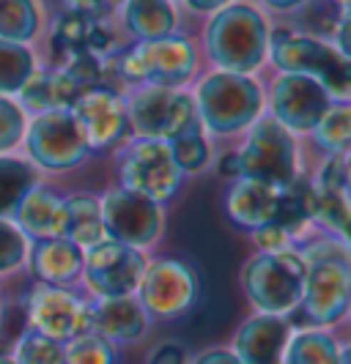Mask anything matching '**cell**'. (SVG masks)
<instances>
[{
  "label": "cell",
  "instance_id": "6da1fadb",
  "mask_svg": "<svg viewBox=\"0 0 351 364\" xmlns=\"http://www.w3.org/2000/svg\"><path fill=\"white\" fill-rule=\"evenodd\" d=\"M269 14L256 0H231L206 17L204 53L220 72L256 74L269 63Z\"/></svg>",
  "mask_w": 351,
  "mask_h": 364
},
{
  "label": "cell",
  "instance_id": "7a4b0ae2",
  "mask_svg": "<svg viewBox=\"0 0 351 364\" xmlns=\"http://www.w3.org/2000/svg\"><path fill=\"white\" fill-rule=\"evenodd\" d=\"M302 257L308 263L299 312L313 326H332L351 301V255L337 236L305 244Z\"/></svg>",
  "mask_w": 351,
  "mask_h": 364
},
{
  "label": "cell",
  "instance_id": "3957f363",
  "mask_svg": "<svg viewBox=\"0 0 351 364\" xmlns=\"http://www.w3.org/2000/svg\"><path fill=\"white\" fill-rule=\"evenodd\" d=\"M195 109L206 134L231 137L253 127L263 112V88L253 74H234L211 69L206 72L195 91Z\"/></svg>",
  "mask_w": 351,
  "mask_h": 364
},
{
  "label": "cell",
  "instance_id": "277c9868",
  "mask_svg": "<svg viewBox=\"0 0 351 364\" xmlns=\"http://www.w3.org/2000/svg\"><path fill=\"white\" fill-rule=\"evenodd\" d=\"M269 63L278 72L313 77L327 88L332 102H351V60L337 53L330 38L302 33L288 25H272Z\"/></svg>",
  "mask_w": 351,
  "mask_h": 364
},
{
  "label": "cell",
  "instance_id": "5b68a950",
  "mask_svg": "<svg viewBox=\"0 0 351 364\" xmlns=\"http://www.w3.org/2000/svg\"><path fill=\"white\" fill-rule=\"evenodd\" d=\"M118 72L132 85L184 88L198 72V47L184 33L137 41L118 58Z\"/></svg>",
  "mask_w": 351,
  "mask_h": 364
},
{
  "label": "cell",
  "instance_id": "8992f818",
  "mask_svg": "<svg viewBox=\"0 0 351 364\" xmlns=\"http://www.w3.org/2000/svg\"><path fill=\"white\" fill-rule=\"evenodd\" d=\"M308 263L302 252H258L241 269V288L258 312L285 315L299 307Z\"/></svg>",
  "mask_w": 351,
  "mask_h": 364
},
{
  "label": "cell",
  "instance_id": "52a82bcc",
  "mask_svg": "<svg viewBox=\"0 0 351 364\" xmlns=\"http://www.w3.org/2000/svg\"><path fill=\"white\" fill-rule=\"evenodd\" d=\"M239 162L241 176L285 189L299 176L296 134L278 124L272 115H261L247 129V137L239 148Z\"/></svg>",
  "mask_w": 351,
  "mask_h": 364
},
{
  "label": "cell",
  "instance_id": "ba28073f",
  "mask_svg": "<svg viewBox=\"0 0 351 364\" xmlns=\"http://www.w3.org/2000/svg\"><path fill=\"white\" fill-rule=\"evenodd\" d=\"M127 112L135 137H154L167 143L201 124L195 99L184 88L137 85L127 99Z\"/></svg>",
  "mask_w": 351,
  "mask_h": 364
},
{
  "label": "cell",
  "instance_id": "9c48e42d",
  "mask_svg": "<svg viewBox=\"0 0 351 364\" xmlns=\"http://www.w3.org/2000/svg\"><path fill=\"white\" fill-rule=\"evenodd\" d=\"M118 176H121V186L157 203L170 200L184 178L170 143L154 140V137H135L121 148Z\"/></svg>",
  "mask_w": 351,
  "mask_h": 364
},
{
  "label": "cell",
  "instance_id": "30bf717a",
  "mask_svg": "<svg viewBox=\"0 0 351 364\" xmlns=\"http://www.w3.org/2000/svg\"><path fill=\"white\" fill-rule=\"evenodd\" d=\"M25 148L38 167L53 170V173L72 170L85 162V156L91 154L83 129L74 121L72 109L38 112L33 124L25 129Z\"/></svg>",
  "mask_w": 351,
  "mask_h": 364
},
{
  "label": "cell",
  "instance_id": "8fae6325",
  "mask_svg": "<svg viewBox=\"0 0 351 364\" xmlns=\"http://www.w3.org/2000/svg\"><path fill=\"white\" fill-rule=\"evenodd\" d=\"M99 205H102L105 236L112 241H121L135 250H146L162 236L165 228L162 203L137 195L127 186H115L105 192Z\"/></svg>",
  "mask_w": 351,
  "mask_h": 364
},
{
  "label": "cell",
  "instance_id": "7c38bea8",
  "mask_svg": "<svg viewBox=\"0 0 351 364\" xmlns=\"http://www.w3.org/2000/svg\"><path fill=\"white\" fill-rule=\"evenodd\" d=\"M198 299L195 269L179 257H162L148 263L137 285V301L151 318L173 321L184 315Z\"/></svg>",
  "mask_w": 351,
  "mask_h": 364
},
{
  "label": "cell",
  "instance_id": "4fadbf2b",
  "mask_svg": "<svg viewBox=\"0 0 351 364\" xmlns=\"http://www.w3.org/2000/svg\"><path fill=\"white\" fill-rule=\"evenodd\" d=\"M269 115L283 124L291 134H310L321 115L332 105V96L313 77L291 72H278L269 93L263 96Z\"/></svg>",
  "mask_w": 351,
  "mask_h": 364
},
{
  "label": "cell",
  "instance_id": "5bb4252c",
  "mask_svg": "<svg viewBox=\"0 0 351 364\" xmlns=\"http://www.w3.org/2000/svg\"><path fill=\"white\" fill-rule=\"evenodd\" d=\"M148 260L140 250L105 238L96 247L85 250L83 277L99 299H115V296L137 293Z\"/></svg>",
  "mask_w": 351,
  "mask_h": 364
},
{
  "label": "cell",
  "instance_id": "9a60e30c",
  "mask_svg": "<svg viewBox=\"0 0 351 364\" xmlns=\"http://www.w3.org/2000/svg\"><path fill=\"white\" fill-rule=\"evenodd\" d=\"M28 321L33 331L61 346L91 331V304L63 285H36L28 296Z\"/></svg>",
  "mask_w": 351,
  "mask_h": 364
},
{
  "label": "cell",
  "instance_id": "2e32d148",
  "mask_svg": "<svg viewBox=\"0 0 351 364\" xmlns=\"http://www.w3.org/2000/svg\"><path fill=\"white\" fill-rule=\"evenodd\" d=\"M69 109L91 151H110L130 134L127 102L108 85L85 88Z\"/></svg>",
  "mask_w": 351,
  "mask_h": 364
},
{
  "label": "cell",
  "instance_id": "e0dca14e",
  "mask_svg": "<svg viewBox=\"0 0 351 364\" xmlns=\"http://www.w3.org/2000/svg\"><path fill=\"white\" fill-rule=\"evenodd\" d=\"M288 340H291L288 318L261 312L236 331L234 353L239 356L241 364H283Z\"/></svg>",
  "mask_w": 351,
  "mask_h": 364
},
{
  "label": "cell",
  "instance_id": "ac0fdd59",
  "mask_svg": "<svg viewBox=\"0 0 351 364\" xmlns=\"http://www.w3.org/2000/svg\"><path fill=\"white\" fill-rule=\"evenodd\" d=\"M280 203V189L272 183H263L258 178H247L239 176L234 178L228 198H225V211L234 225H239L244 230H256L269 222H275Z\"/></svg>",
  "mask_w": 351,
  "mask_h": 364
},
{
  "label": "cell",
  "instance_id": "d6986e66",
  "mask_svg": "<svg viewBox=\"0 0 351 364\" xmlns=\"http://www.w3.org/2000/svg\"><path fill=\"white\" fill-rule=\"evenodd\" d=\"M148 312L135 296L99 299L91 307V331L102 334L110 343H135L146 334Z\"/></svg>",
  "mask_w": 351,
  "mask_h": 364
},
{
  "label": "cell",
  "instance_id": "ffe728a7",
  "mask_svg": "<svg viewBox=\"0 0 351 364\" xmlns=\"http://www.w3.org/2000/svg\"><path fill=\"white\" fill-rule=\"evenodd\" d=\"M85 250H80L69 238H38L31 250V272L44 285H69L83 274Z\"/></svg>",
  "mask_w": 351,
  "mask_h": 364
},
{
  "label": "cell",
  "instance_id": "44dd1931",
  "mask_svg": "<svg viewBox=\"0 0 351 364\" xmlns=\"http://www.w3.org/2000/svg\"><path fill=\"white\" fill-rule=\"evenodd\" d=\"M17 228L22 236L31 238H58L63 236V225H66V205L63 198H58L56 192L33 186L14 211Z\"/></svg>",
  "mask_w": 351,
  "mask_h": 364
},
{
  "label": "cell",
  "instance_id": "7402d4cb",
  "mask_svg": "<svg viewBox=\"0 0 351 364\" xmlns=\"http://www.w3.org/2000/svg\"><path fill=\"white\" fill-rule=\"evenodd\" d=\"M53 47H56V53L63 55V60L80 53L105 55L110 53L112 47V33L102 19L66 11L58 19L56 31H53Z\"/></svg>",
  "mask_w": 351,
  "mask_h": 364
},
{
  "label": "cell",
  "instance_id": "603a6c76",
  "mask_svg": "<svg viewBox=\"0 0 351 364\" xmlns=\"http://www.w3.org/2000/svg\"><path fill=\"white\" fill-rule=\"evenodd\" d=\"M121 17L137 41L179 33V11L173 0H124Z\"/></svg>",
  "mask_w": 351,
  "mask_h": 364
},
{
  "label": "cell",
  "instance_id": "cb8c5ba5",
  "mask_svg": "<svg viewBox=\"0 0 351 364\" xmlns=\"http://www.w3.org/2000/svg\"><path fill=\"white\" fill-rule=\"evenodd\" d=\"M19 93H22V105L38 115L50 109H69L83 88L63 69H56V72H33Z\"/></svg>",
  "mask_w": 351,
  "mask_h": 364
},
{
  "label": "cell",
  "instance_id": "d4e9b609",
  "mask_svg": "<svg viewBox=\"0 0 351 364\" xmlns=\"http://www.w3.org/2000/svg\"><path fill=\"white\" fill-rule=\"evenodd\" d=\"M66 205V225L63 238H69L80 250H91L99 241H105V222H102V205L91 195H72L63 200Z\"/></svg>",
  "mask_w": 351,
  "mask_h": 364
},
{
  "label": "cell",
  "instance_id": "484cf974",
  "mask_svg": "<svg viewBox=\"0 0 351 364\" xmlns=\"http://www.w3.org/2000/svg\"><path fill=\"white\" fill-rule=\"evenodd\" d=\"M38 186L36 167L17 156H0V219L14 217L22 198Z\"/></svg>",
  "mask_w": 351,
  "mask_h": 364
},
{
  "label": "cell",
  "instance_id": "4316f807",
  "mask_svg": "<svg viewBox=\"0 0 351 364\" xmlns=\"http://www.w3.org/2000/svg\"><path fill=\"white\" fill-rule=\"evenodd\" d=\"M283 364H340V348L327 331L305 328L291 334Z\"/></svg>",
  "mask_w": 351,
  "mask_h": 364
},
{
  "label": "cell",
  "instance_id": "83f0119b",
  "mask_svg": "<svg viewBox=\"0 0 351 364\" xmlns=\"http://www.w3.org/2000/svg\"><path fill=\"white\" fill-rule=\"evenodd\" d=\"M310 134L327 156H343L351 151V102H332Z\"/></svg>",
  "mask_w": 351,
  "mask_h": 364
},
{
  "label": "cell",
  "instance_id": "f1b7e54d",
  "mask_svg": "<svg viewBox=\"0 0 351 364\" xmlns=\"http://www.w3.org/2000/svg\"><path fill=\"white\" fill-rule=\"evenodd\" d=\"M33 72H36L33 53L25 44L0 38V96L19 93Z\"/></svg>",
  "mask_w": 351,
  "mask_h": 364
},
{
  "label": "cell",
  "instance_id": "f546056e",
  "mask_svg": "<svg viewBox=\"0 0 351 364\" xmlns=\"http://www.w3.org/2000/svg\"><path fill=\"white\" fill-rule=\"evenodd\" d=\"M38 33V9L33 0H0V38L25 44Z\"/></svg>",
  "mask_w": 351,
  "mask_h": 364
},
{
  "label": "cell",
  "instance_id": "4dcf8cb0",
  "mask_svg": "<svg viewBox=\"0 0 351 364\" xmlns=\"http://www.w3.org/2000/svg\"><path fill=\"white\" fill-rule=\"evenodd\" d=\"M170 148H173V156H176V164L182 173H204L209 162H211V146H209V137H206L204 127L187 129L184 134L173 137L170 140Z\"/></svg>",
  "mask_w": 351,
  "mask_h": 364
},
{
  "label": "cell",
  "instance_id": "1f68e13d",
  "mask_svg": "<svg viewBox=\"0 0 351 364\" xmlns=\"http://www.w3.org/2000/svg\"><path fill=\"white\" fill-rule=\"evenodd\" d=\"M63 364H115V348L102 334L88 331L63 348Z\"/></svg>",
  "mask_w": 351,
  "mask_h": 364
},
{
  "label": "cell",
  "instance_id": "d6a6232c",
  "mask_svg": "<svg viewBox=\"0 0 351 364\" xmlns=\"http://www.w3.org/2000/svg\"><path fill=\"white\" fill-rule=\"evenodd\" d=\"M14 362L17 364H63V346L38 334V331H28L19 340L17 350H14Z\"/></svg>",
  "mask_w": 351,
  "mask_h": 364
},
{
  "label": "cell",
  "instance_id": "836d02e7",
  "mask_svg": "<svg viewBox=\"0 0 351 364\" xmlns=\"http://www.w3.org/2000/svg\"><path fill=\"white\" fill-rule=\"evenodd\" d=\"M25 255H28V241L22 236V230L17 225L0 219V277L19 269Z\"/></svg>",
  "mask_w": 351,
  "mask_h": 364
},
{
  "label": "cell",
  "instance_id": "e575fe53",
  "mask_svg": "<svg viewBox=\"0 0 351 364\" xmlns=\"http://www.w3.org/2000/svg\"><path fill=\"white\" fill-rule=\"evenodd\" d=\"M63 72L72 77L74 82L85 91L93 85H102V77H105V63H102V55L96 53H80L66 58L63 63Z\"/></svg>",
  "mask_w": 351,
  "mask_h": 364
},
{
  "label": "cell",
  "instance_id": "d590c367",
  "mask_svg": "<svg viewBox=\"0 0 351 364\" xmlns=\"http://www.w3.org/2000/svg\"><path fill=\"white\" fill-rule=\"evenodd\" d=\"M25 134V112L11 99L0 96V154L11 151Z\"/></svg>",
  "mask_w": 351,
  "mask_h": 364
},
{
  "label": "cell",
  "instance_id": "8d00e7d4",
  "mask_svg": "<svg viewBox=\"0 0 351 364\" xmlns=\"http://www.w3.org/2000/svg\"><path fill=\"white\" fill-rule=\"evenodd\" d=\"M253 233V244L258 247L261 252H283V250H294V241L296 238L285 230V228H280L275 222H269V225H263V228H256V230H250Z\"/></svg>",
  "mask_w": 351,
  "mask_h": 364
},
{
  "label": "cell",
  "instance_id": "74e56055",
  "mask_svg": "<svg viewBox=\"0 0 351 364\" xmlns=\"http://www.w3.org/2000/svg\"><path fill=\"white\" fill-rule=\"evenodd\" d=\"M63 3L69 11H77V14H85L93 19H105L115 14L124 0H63Z\"/></svg>",
  "mask_w": 351,
  "mask_h": 364
},
{
  "label": "cell",
  "instance_id": "f35d334b",
  "mask_svg": "<svg viewBox=\"0 0 351 364\" xmlns=\"http://www.w3.org/2000/svg\"><path fill=\"white\" fill-rule=\"evenodd\" d=\"M330 41L337 47V53L343 55L346 60H351V14H346V17L337 19V25H335Z\"/></svg>",
  "mask_w": 351,
  "mask_h": 364
},
{
  "label": "cell",
  "instance_id": "ab89813d",
  "mask_svg": "<svg viewBox=\"0 0 351 364\" xmlns=\"http://www.w3.org/2000/svg\"><path fill=\"white\" fill-rule=\"evenodd\" d=\"M184 359H187L184 348L176 346V343H165V346H159L151 353L148 364H184Z\"/></svg>",
  "mask_w": 351,
  "mask_h": 364
},
{
  "label": "cell",
  "instance_id": "60d3db41",
  "mask_svg": "<svg viewBox=\"0 0 351 364\" xmlns=\"http://www.w3.org/2000/svg\"><path fill=\"white\" fill-rule=\"evenodd\" d=\"M263 11H272V14H296L302 11V6H308L310 0H256Z\"/></svg>",
  "mask_w": 351,
  "mask_h": 364
},
{
  "label": "cell",
  "instance_id": "b9f144b4",
  "mask_svg": "<svg viewBox=\"0 0 351 364\" xmlns=\"http://www.w3.org/2000/svg\"><path fill=\"white\" fill-rule=\"evenodd\" d=\"M184 3L187 11H192V14H201V17H211V14H217L220 9H225L231 0H182Z\"/></svg>",
  "mask_w": 351,
  "mask_h": 364
},
{
  "label": "cell",
  "instance_id": "7bdbcfd3",
  "mask_svg": "<svg viewBox=\"0 0 351 364\" xmlns=\"http://www.w3.org/2000/svg\"><path fill=\"white\" fill-rule=\"evenodd\" d=\"M217 173L222 178H239L241 176V162H239V151H228L220 156V164H217Z\"/></svg>",
  "mask_w": 351,
  "mask_h": 364
},
{
  "label": "cell",
  "instance_id": "ee69618b",
  "mask_svg": "<svg viewBox=\"0 0 351 364\" xmlns=\"http://www.w3.org/2000/svg\"><path fill=\"white\" fill-rule=\"evenodd\" d=\"M192 364H241V362L239 356L231 353V350H206Z\"/></svg>",
  "mask_w": 351,
  "mask_h": 364
},
{
  "label": "cell",
  "instance_id": "f6af8a7d",
  "mask_svg": "<svg viewBox=\"0 0 351 364\" xmlns=\"http://www.w3.org/2000/svg\"><path fill=\"white\" fill-rule=\"evenodd\" d=\"M343 183H346V192L351 195V151L343 154Z\"/></svg>",
  "mask_w": 351,
  "mask_h": 364
},
{
  "label": "cell",
  "instance_id": "bcb514c9",
  "mask_svg": "<svg viewBox=\"0 0 351 364\" xmlns=\"http://www.w3.org/2000/svg\"><path fill=\"white\" fill-rule=\"evenodd\" d=\"M332 6L337 9V14H340V17L351 14V0H332Z\"/></svg>",
  "mask_w": 351,
  "mask_h": 364
},
{
  "label": "cell",
  "instance_id": "7dc6e473",
  "mask_svg": "<svg viewBox=\"0 0 351 364\" xmlns=\"http://www.w3.org/2000/svg\"><path fill=\"white\" fill-rule=\"evenodd\" d=\"M340 241H343V244H346V250H349V255H351V217H349V222H346V228H343V230H340Z\"/></svg>",
  "mask_w": 351,
  "mask_h": 364
},
{
  "label": "cell",
  "instance_id": "c3c4849f",
  "mask_svg": "<svg viewBox=\"0 0 351 364\" xmlns=\"http://www.w3.org/2000/svg\"><path fill=\"white\" fill-rule=\"evenodd\" d=\"M340 364H351V348L340 350Z\"/></svg>",
  "mask_w": 351,
  "mask_h": 364
},
{
  "label": "cell",
  "instance_id": "681fc988",
  "mask_svg": "<svg viewBox=\"0 0 351 364\" xmlns=\"http://www.w3.org/2000/svg\"><path fill=\"white\" fill-rule=\"evenodd\" d=\"M0 364H17V362H14L11 356H0Z\"/></svg>",
  "mask_w": 351,
  "mask_h": 364
},
{
  "label": "cell",
  "instance_id": "f907efd6",
  "mask_svg": "<svg viewBox=\"0 0 351 364\" xmlns=\"http://www.w3.org/2000/svg\"><path fill=\"white\" fill-rule=\"evenodd\" d=\"M349 310H351V301H349Z\"/></svg>",
  "mask_w": 351,
  "mask_h": 364
}]
</instances>
